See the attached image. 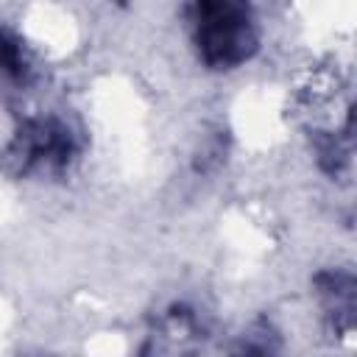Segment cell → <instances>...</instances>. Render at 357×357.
I'll return each instance as SVG.
<instances>
[{"instance_id": "7a4b0ae2", "label": "cell", "mask_w": 357, "mask_h": 357, "mask_svg": "<svg viewBox=\"0 0 357 357\" xmlns=\"http://www.w3.org/2000/svg\"><path fill=\"white\" fill-rule=\"evenodd\" d=\"M81 156L78 131L56 114L28 117L0 153V165L14 178L64 176Z\"/></svg>"}, {"instance_id": "3957f363", "label": "cell", "mask_w": 357, "mask_h": 357, "mask_svg": "<svg viewBox=\"0 0 357 357\" xmlns=\"http://www.w3.org/2000/svg\"><path fill=\"white\" fill-rule=\"evenodd\" d=\"M315 296L332 332H351L354 324V276L343 268H326L315 273Z\"/></svg>"}, {"instance_id": "277c9868", "label": "cell", "mask_w": 357, "mask_h": 357, "mask_svg": "<svg viewBox=\"0 0 357 357\" xmlns=\"http://www.w3.org/2000/svg\"><path fill=\"white\" fill-rule=\"evenodd\" d=\"M0 75L11 84H28L33 75V61L20 39V33L0 22Z\"/></svg>"}, {"instance_id": "6da1fadb", "label": "cell", "mask_w": 357, "mask_h": 357, "mask_svg": "<svg viewBox=\"0 0 357 357\" xmlns=\"http://www.w3.org/2000/svg\"><path fill=\"white\" fill-rule=\"evenodd\" d=\"M192 47L204 67L229 73L243 67L259 50V28L254 11L243 3L204 0L187 6Z\"/></svg>"}, {"instance_id": "5b68a950", "label": "cell", "mask_w": 357, "mask_h": 357, "mask_svg": "<svg viewBox=\"0 0 357 357\" xmlns=\"http://www.w3.org/2000/svg\"><path fill=\"white\" fill-rule=\"evenodd\" d=\"M282 354V337L271 326V321H254L234 343L229 357H279Z\"/></svg>"}]
</instances>
